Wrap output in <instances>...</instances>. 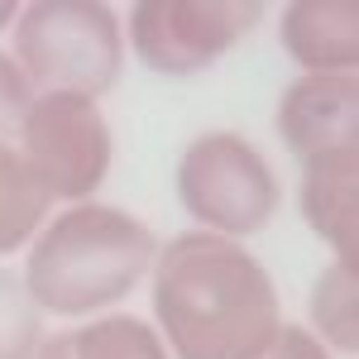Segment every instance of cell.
I'll return each instance as SVG.
<instances>
[{"label":"cell","mask_w":359,"mask_h":359,"mask_svg":"<svg viewBox=\"0 0 359 359\" xmlns=\"http://www.w3.org/2000/svg\"><path fill=\"white\" fill-rule=\"evenodd\" d=\"M149 302L172 359H259L283 326L273 273L240 240L196 225L158 245Z\"/></svg>","instance_id":"obj_1"},{"label":"cell","mask_w":359,"mask_h":359,"mask_svg":"<svg viewBox=\"0 0 359 359\" xmlns=\"http://www.w3.org/2000/svg\"><path fill=\"white\" fill-rule=\"evenodd\" d=\"M158 235L125 206L77 201L62 216H48L29 240L25 287L43 316L91 321L125 302L154 269Z\"/></svg>","instance_id":"obj_2"},{"label":"cell","mask_w":359,"mask_h":359,"mask_svg":"<svg viewBox=\"0 0 359 359\" xmlns=\"http://www.w3.org/2000/svg\"><path fill=\"white\" fill-rule=\"evenodd\" d=\"M10 57L34 96L101 101L125 72V29L115 5L101 0H34L10 25Z\"/></svg>","instance_id":"obj_3"},{"label":"cell","mask_w":359,"mask_h":359,"mask_svg":"<svg viewBox=\"0 0 359 359\" xmlns=\"http://www.w3.org/2000/svg\"><path fill=\"white\" fill-rule=\"evenodd\" d=\"M172 187H177V206L196 221V230H211L240 245L249 235L269 230L283 206L273 163L240 130L196 135L177 158Z\"/></svg>","instance_id":"obj_4"},{"label":"cell","mask_w":359,"mask_h":359,"mask_svg":"<svg viewBox=\"0 0 359 359\" xmlns=\"http://www.w3.org/2000/svg\"><path fill=\"white\" fill-rule=\"evenodd\" d=\"M264 20L254 0H139L125 15V48L158 77H196L216 67Z\"/></svg>","instance_id":"obj_5"},{"label":"cell","mask_w":359,"mask_h":359,"mask_svg":"<svg viewBox=\"0 0 359 359\" xmlns=\"http://www.w3.org/2000/svg\"><path fill=\"white\" fill-rule=\"evenodd\" d=\"M15 149L25 154V163L43 182V192L53 201H72V206L101 192V182L111 177L115 163V135L101 101L62 96V91L34 96Z\"/></svg>","instance_id":"obj_6"},{"label":"cell","mask_w":359,"mask_h":359,"mask_svg":"<svg viewBox=\"0 0 359 359\" xmlns=\"http://www.w3.org/2000/svg\"><path fill=\"white\" fill-rule=\"evenodd\" d=\"M278 139L297 158L359 149V72L355 77H292L278 96Z\"/></svg>","instance_id":"obj_7"},{"label":"cell","mask_w":359,"mask_h":359,"mask_svg":"<svg viewBox=\"0 0 359 359\" xmlns=\"http://www.w3.org/2000/svg\"><path fill=\"white\" fill-rule=\"evenodd\" d=\"M278 43L302 77H355L359 5L355 0H292L278 10Z\"/></svg>","instance_id":"obj_8"},{"label":"cell","mask_w":359,"mask_h":359,"mask_svg":"<svg viewBox=\"0 0 359 359\" xmlns=\"http://www.w3.org/2000/svg\"><path fill=\"white\" fill-rule=\"evenodd\" d=\"M297 206L311 235L340 264H359V149L321 154L302 163Z\"/></svg>","instance_id":"obj_9"},{"label":"cell","mask_w":359,"mask_h":359,"mask_svg":"<svg viewBox=\"0 0 359 359\" xmlns=\"http://www.w3.org/2000/svg\"><path fill=\"white\" fill-rule=\"evenodd\" d=\"M48 216H53V196L43 192L25 154L0 139V259L20 254Z\"/></svg>","instance_id":"obj_10"},{"label":"cell","mask_w":359,"mask_h":359,"mask_svg":"<svg viewBox=\"0 0 359 359\" xmlns=\"http://www.w3.org/2000/svg\"><path fill=\"white\" fill-rule=\"evenodd\" d=\"M311 326L306 331L316 335L331 355H355L359 350V264H340L331 259L316 283H311Z\"/></svg>","instance_id":"obj_11"},{"label":"cell","mask_w":359,"mask_h":359,"mask_svg":"<svg viewBox=\"0 0 359 359\" xmlns=\"http://www.w3.org/2000/svg\"><path fill=\"white\" fill-rule=\"evenodd\" d=\"M62 345H67V359H172L154 321L130 311L91 316L86 326L62 335Z\"/></svg>","instance_id":"obj_12"},{"label":"cell","mask_w":359,"mask_h":359,"mask_svg":"<svg viewBox=\"0 0 359 359\" xmlns=\"http://www.w3.org/2000/svg\"><path fill=\"white\" fill-rule=\"evenodd\" d=\"M43 345V311L34 306L25 278L0 269V359H34Z\"/></svg>","instance_id":"obj_13"},{"label":"cell","mask_w":359,"mask_h":359,"mask_svg":"<svg viewBox=\"0 0 359 359\" xmlns=\"http://www.w3.org/2000/svg\"><path fill=\"white\" fill-rule=\"evenodd\" d=\"M29 106H34V91H29L25 72L15 67V57L0 48V139H5V135H20Z\"/></svg>","instance_id":"obj_14"},{"label":"cell","mask_w":359,"mask_h":359,"mask_svg":"<svg viewBox=\"0 0 359 359\" xmlns=\"http://www.w3.org/2000/svg\"><path fill=\"white\" fill-rule=\"evenodd\" d=\"M259 359H335V355L306 331V326H287V321H283L278 335L269 340V350H264Z\"/></svg>","instance_id":"obj_15"},{"label":"cell","mask_w":359,"mask_h":359,"mask_svg":"<svg viewBox=\"0 0 359 359\" xmlns=\"http://www.w3.org/2000/svg\"><path fill=\"white\" fill-rule=\"evenodd\" d=\"M15 15H20V5H15V0H0V29L15 25Z\"/></svg>","instance_id":"obj_16"}]
</instances>
